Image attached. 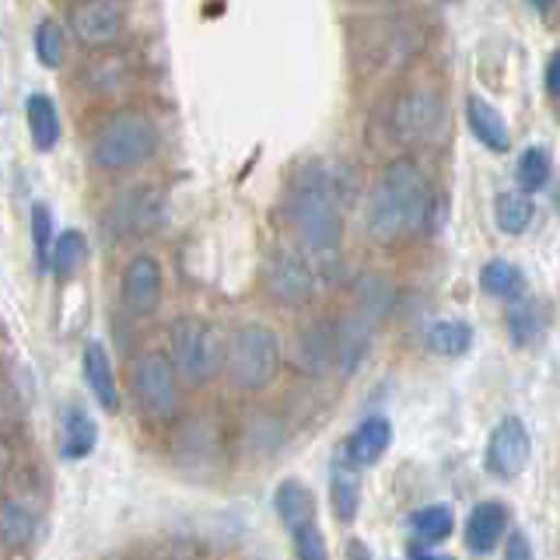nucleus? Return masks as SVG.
<instances>
[{"label":"nucleus","instance_id":"f257e3e1","mask_svg":"<svg viewBox=\"0 0 560 560\" xmlns=\"http://www.w3.org/2000/svg\"><path fill=\"white\" fill-rule=\"evenodd\" d=\"M284 218L294 232V242L315 277L332 280L340 273V203L337 186H332L326 165L305 162L291 172L288 197H284Z\"/></svg>","mask_w":560,"mask_h":560},{"label":"nucleus","instance_id":"f03ea898","mask_svg":"<svg viewBox=\"0 0 560 560\" xmlns=\"http://www.w3.org/2000/svg\"><path fill=\"white\" fill-rule=\"evenodd\" d=\"M431 189L410 158H396L375 179L364 203V228L378 245H402L428 224Z\"/></svg>","mask_w":560,"mask_h":560},{"label":"nucleus","instance_id":"7ed1b4c3","mask_svg":"<svg viewBox=\"0 0 560 560\" xmlns=\"http://www.w3.org/2000/svg\"><path fill=\"white\" fill-rule=\"evenodd\" d=\"M424 49V25L410 14L378 11L354 28V63L364 74H399Z\"/></svg>","mask_w":560,"mask_h":560},{"label":"nucleus","instance_id":"20e7f679","mask_svg":"<svg viewBox=\"0 0 560 560\" xmlns=\"http://www.w3.org/2000/svg\"><path fill=\"white\" fill-rule=\"evenodd\" d=\"M158 151V127L144 109H119L92 137V162L105 172H127L151 162Z\"/></svg>","mask_w":560,"mask_h":560},{"label":"nucleus","instance_id":"39448f33","mask_svg":"<svg viewBox=\"0 0 560 560\" xmlns=\"http://www.w3.org/2000/svg\"><path fill=\"white\" fill-rule=\"evenodd\" d=\"M280 372V337L262 323H242L224 343V378L238 393H259Z\"/></svg>","mask_w":560,"mask_h":560},{"label":"nucleus","instance_id":"423d86ee","mask_svg":"<svg viewBox=\"0 0 560 560\" xmlns=\"http://www.w3.org/2000/svg\"><path fill=\"white\" fill-rule=\"evenodd\" d=\"M168 358L175 364V375L200 389V385L214 382L224 368V347L218 329L200 315H175L168 326Z\"/></svg>","mask_w":560,"mask_h":560},{"label":"nucleus","instance_id":"0eeeda50","mask_svg":"<svg viewBox=\"0 0 560 560\" xmlns=\"http://www.w3.org/2000/svg\"><path fill=\"white\" fill-rule=\"evenodd\" d=\"M445 130V98L431 84H407L389 105V137L399 148H428Z\"/></svg>","mask_w":560,"mask_h":560},{"label":"nucleus","instance_id":"6e6552de","mask_svg":"<svg viewBox=\"0 0 560 560\" xmlns=\"http://www.w3.org/2000/svg\"><path fill=\"white\" fill-rule=\"evenodd\" d=\"M168 455H172V466L192 480L218 477L224 466L221 424L207 413H189L183 420H175V428L168 434Z\"/></svg>","mask_w":560,"mask_h":560},{"label":"nucleus","instance_id":"1a4fd4ad","mask_svg":"<svg viewBox=\"0 0 560 560\" xmlns=\"http://www.w3.org/2000/svg\"><path fill=\"white\" fill-rule=\"evenodd\" d=\"M175 364L162 350H151V354H140L133 361L130 372V389L137 410L144 413L154 424H165L175 413V402H179V389H175Z\"/></svg>","mask_w":560,"mask_h":560},{"label":"nucleus","instance_id":"9d476101","mask_svg":"<svg viewBox=\"0 0 560 560\" xmlns=\"http://www.w3.org/2000/svg\"><path fill=\"white\" fill-rule=\"evenodd\" d=\"M262 284H267L270 298H277L280 305L302 308L315 294V270L302 253L273 249L267 262H262Z\"/></svg>","mask_w":560,"mask_h":560},{"label":"nucleus","instance_id":"9b49d317","mask_svg":"<svg viewBox=\"0 0 560 560\" xmlns=\"http://www.w3.org/2000/svg\"><path fill=\"white\" fill-rule=\"evenodd\" d=\"M165 277L158 259L151 253H137L127 259V267L119 273V305L127 308L133 319H148L162 305Z\"/></svg>","mask_w":560,"mask_h":560},{"label":"nucleus","instance_id":"f8f14e48","mask_svg":"<svg viewBox=\"0 0 560 560\" xmlns=\"http://www.w3.org/2000/svg\"><path fill=\"white\" fill-rule=\"evenodd\" d=\"M533 455V438L525 431L518 417H504L501 424L490 431L487 438V452H483V466L490 477L498 480H515L518 472L529 466Z\"/></svg>","mask_w":560,"mask_h":560},{"label":"nucleus","instance_id":"ddd939ff","mask_svg":"<svg viewBox=\"0 0 560 560\" xmlns=\"http://www.w3.org/2000/svg\"><path fill=\"white\" fill-rule=\"evenodd\" d=\"M291 361L302 375L323 378L332 368H340V329L332 319H315L312 326H305L298 332Z\"/></svg>","mask_w":560,"mask_h":560},{"label":"nucleus","instance_id":"4468645a","mask_svg":"<svg viewBox=\"0 0 560 560\" xmlns=\"http://www.w3.org/2000/svg\"><path fill=\"white\" fill-rule=\"evenodd\" d=\"M165 224V197L158 186L122 189L113 203V228L119 235H151Z\"/></svg>","mask_w":560,"mask_h":560},{"label":"nucleus","instance_id":"2eb2a0df","mask_svg":"<svg viewBox=\"0 0 560 560\" xmlns=\"http://www.w3.org/2000/svg\"><path fill=\"white\" fill-rule=\"evenodd\" d=\"M67 25L74 39L88 49H105L119 39L122 25H127V11L113 0H92V4H74L67 11Z\"/></svg>","mask_w":560,"mask_h":560},{"label":"nucleus","instance_id":"dca6fc26","mask_svg":"<svg viewBox=\"0 0 560 560\" xmlns=\"http://www.w3.org/2000/svg\"><path fill=\"white\" fill-rule=\"evenodd\" d=\"M396 302V288L393 280L385 273H361L350 288V308H347V319H354L364 329H378L385 315L393 312Z\"/></svg>","mask_w":560,"mask_h":560},{"label":"nucleus","instance_id":"f3484780","mask_svg":"<svg viewBox=\"0 0 560 560\" xmlns=\"http://www.w3.org/2000/svg\"><path fill=\"white\" fill-rule=\"evenodd\" d=\"M354 459L343 452V445L332 452L329 459V504H332V518L340 525H350L358 518V508H361V477H358Z\"/></svg>","mask_w":560,"mask_h":560},{"label":"nucleus","instance_id":"a211bd4d","mask_svg":"<svg viewBox=\"0 0 560 560\" xmlns=\"http://www.w3.org/2000/svg\"><path fill=\"white\" fill-rule=\"evenodd\" d=\"M81 372L92 396L98 399L102 410L116 413L119 410V389H116V372H113V358L98 340H88L84 343V354H81Z\"/></svg>","mask_w":560,"mask_h":560},{"label":"nucleus","instance_id":"6ab92c4d","mask_svg":"<svg viewBox=\"0 0 560 560\" xmlns=\"http://www.w3.org/2000/svg\"><path fill=\"white\" fill-rule=\"evenodd\" d=\"M508 533V508L501 501H480L466 515V547L472 553H490Z\"/></svg>","mask_w":560,"mask_h":560},{"label":"nucleus","instance_id":"aec40b11","mask_svg":"<svg viewBox=\"0 0 560 560\" xmlns=\"http://www.w3.org/2000/svg\"><path fill=\"white\" fill-rule=\"evenodd\" d=\"M98 445V424L81 402H67L60 410V455L63 459H88Z\"/></svg>","mask_w":560,"mask_h":560},{"label":"nucleus","instance_id":"412c9836","mask_svg":"<svg viewBox=\"0 0 560 560\" xmlns=\"http://www.w3.org/2000/svg\"><path fill=\"white\" fill-rule=\"evenodd\" d=\"M393 442V424L385 417H364L361 424L347 434V442H343V452L354 459V466H375L385 448H389Z\"/></svg>","mask_w":560,"mask_h":560},{"label":"nucleus","instance_id":"4be33fe9","mask_svg":"<svg viewBox=\"0 0 560 560\" xmlns=\"http://www.w3.org/2000/svg\"><path fill=\"white\" fill-rule=\"evenodd\" d=\"M35 533H39V508L32 504V498L8 494L0 504V539H4V547L22 550Z\"/></svg>","mask_w":560,"mask_h":560},{"label":"nucleus","instance_id":"5701e85b","mask_svg":"<svg viewBox=\"0 0 560 560\" xmlns=\"http://www.w3.org/2000/svg\"><path fill=\"white\" fill-rule=\"evenodd\" d=\"M466 122H469L472 137H477L487 151L504 154L508 148H512V133H508L504 116L483 95H469L466 98Z\"/></svg>","mask_w":560,"mask_h":560},{"label":"nucleus","instance_id":"b1692460","mask_svg":"<svg viewBox=\"0 0 560 560\" xmlns=\"http://www.w3.org/2000/svg\"><path fill=\"white\" fill-rule=\"evenodd\" d=\"M25 119H28V133H32L35 151H52L60 144V109L49 95L32 92L25 98Z\"/></svg>","mask_w":560,"mask_h":560},{"label":"nucleus","instance_id":"393cba45","mask_svg":"<svg viewBox=\"0 0 560 560\" xmlns=\"http://www.w3.org/2000/svg\"><path fill=\"white\" fill-rule=\"evenodd\" d=\"M504 326L512 343L533 347L542 337V329H547V315H542L539 302H533V298H518V302L504 308Z\"/></svg>","mask_w":560,"mask_h":560},{"label":"nucleus","instance_id":"a878e982","mask_svg":"<svg viewBox=\"0 0 560 560\" xmlns=\"http://www.w3.org/2000/svg\"><path fill=\"white\" fill-rule=\"evenodd\" d=\"M533 218H536L533 197H525L522 189L498 192V200H494V224L501 228L504 235H522L525 228L533 224Z\"/></svg>","mask_w":560,"mask_h":560},{"label":"nucleus","instance_id":"bb28decb","mask_svg":"<svg viewBox=\"0 0 560 560\" xmlns=\"http://www.w3.org/2000/svg\"><path fill=\"white\" fill-rule=\"evenodd\" d=\"M424 347L438 358H463L472 347V329L463 319H442L424 332Z\"/></svg>","mask_w":560,"mask_h":560},{"label":"nucleus","instance_id":"cd10ccee","mask_svg":"<svg viewBox=\"0 0 560 560\" xmlns=\"http://www.w3.org/2000/svg\"><path fill=\"white\" fill-rule=\"evenodd\" d=\"M130 81V63L119 52H102V57H92L84 70V84L92 92H119Z\"/></svg>","mask_w":560,"mask_h":560},{"label":"nucleus","instance_id":"c85d7f7f","mask_svg":"<svg viewBox=\"0 0 560 560\" xmlns=\"http://www.w3.org/2000/svg\"><path fill=\"white\" fill-rule=\"evenodd\" d=\"M88 259V238L74 228H67V232L57 235V245H52V259H49V270L57 280H67L74 277Z\"/></svg>","mask_w":560,"mask_h":560},{"label":"nucleus","instance_id":"c756f323","mask_svg":"<svg viewBox=\"0 0 560 560\" xmlns=\"http://www.w3.org/2000/svg\"><path fill=\"white\" fill-rule=\"evenodd\" d=\"M480 288L490 298H501V302H518V294H522V273H518L515 262L490 259V262H483V270H480Z\"/></svg>","mask_w":560,"mask_h":560},{"label":"nucleus","instance_id":"7c9ffc66","mask_svg":"<svg viewBox=\"0 0 560 560\" xmlns=\"http://www.w3.org/2000/svg\"><path fill=\"white\" fill-rule=\"evenodd\" d=\"M550 154L542 148H525L518 154V165H515V183L518 189L525 192V197H533V192H539L542 186L550 183Z\"/></svg>","mask_w":560,"mask_h":560},{"label":"nucleus","instance_id":"2f4dec72","mask_svg":"<svg viewBox=\"0 0 560 560\" xmlns=\"http://www.w3.org/2000/svg\"><path fill=\"white\" fill-rule=\"evenodd\" d=\"M410 525L420 536V542H442L452 533L455 515H452L448 504H428V508H420V512L410 515Z\"/></svg>","mask_w":560,"mask_h":560},{"label":"nucleus","instance_id":"473e14b6","mask_svg":"<svg viewBox=\"0 0 560 560\" xmlns=\"http://www.w3.org/2000/svg\"><path fill=\"white\" fill-rule=\"evenodd\" d=\"M288 536H291V547H294V560H329L326 536L319 529V515L291 525Z\"/></svg>","mask_w":560,"mask_h":560},{"label":"nucleus","instance_id":"72a5a7b5","mask_svg":"<svg viewBox=\"0 0 560 560\" xmlns=\"http://www.w3.org/2000/svg\"><path fill=\"white\" fill-rule=\"evenodd\" d=\"M35 57L49 70H57L63 63V25L57 18H43L35 25Z\"/></svg>","mask_w":560,"mask_h":560},{"label":"nucleus","instance_id":"f704fd0d","mask_svg":"<svg viewBox=\"0 0 560 560\" xmlns=\"http://www.w3.org/2000/svg\"><path fill=\"white\" fill-rule=\"evenodd\" d=\"M28 228H32V245H35V262H39V270H49V259H52V214L46 203H35L32 214H28Z\"/></svg>","mask_w":560,"mask_h":560},{"label":"nucleus","instance_id":"c9c22d12","mask_svg":"<svg viewBox=\"0 0 560 560\" xmlns=\"http://www.w3.org/2000/svg\"><path fill=\"white\" fill-rule=\"evenodd\" d=\"M280 442H284V428H280L277 417H270V413L245 417V445H249V452L253 448L273 452Z\"/></svg>","mask_w":560,"mask_h":560},{"label":"nucleus","instance_id":"e433bc0d","mask_svg":"<svg viewBox=\"0 0 560 560\" xmlns=\"http://www.w3.org/2000/svg\"><path fill=\"white\" fill-rule=\"evenodd\" d=\"M504 560H536L533 542L525 539L522 529H512V533H508V539H504Z\"/></svg>","mask_w":560,"mask_h":560},{"label":"nucleus","instance_id":"4c0bfd02","mask_svg":"<svg viewBox=\"0 0 560 560\" xmlns=\"http://www.w3.org/2000/svg\"><path fill=\"white\" fill-rule=\"evenodd\" d=\"M547 95L560 98V49L553 52L550 63H547Z\"/></svg>","mask_w":560,"mask_h":560},{"label":"nucleus","instance_id":"58836bf2","mask_svg":"<svg viewBox=\"0 0 560 560\" xmlns=\"http://www.w3.org/2000/svg\"><path fill=\"white\" fill-rule=\"evenodd\" d=\"M343 557H347V560H375L372 550H368L361 539H350V542H347V550H343Z\"/></svg>","mask_w":560,"mask_h":560},{"label":"nucleus","instance_id":"ea45409f","mask_svg":"<svg viewBox=\"0 0 560 560\" xmlns=\"http://www.w3.org/2000/svg\"><path fill=\"white\" fill-rule=\"evenodd\" d=\"M410 560H452V557H434V553H428L424 547H417V542H413V547H410Z\"/></svg>","mask_w":560,"mask_h":560},{"label":"nucleus","instance_id":"a19ab883","mask_svg":"<svg viewBox=\"0 0 560 560\" xmlns=\"http://www.w3.org/2000/svg\"><path fill=\"white\" fill-rule=\"evenodd\" d=\"M116 560H140V557H116Z\"/></svg>","mask_w":560,"mask_h":560}]
</instances>
